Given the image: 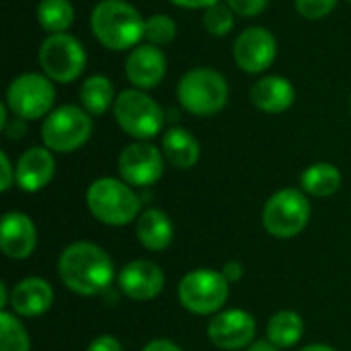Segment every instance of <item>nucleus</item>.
I'll return each instance as SVG.
<instances>
[{
    "label": "nucleus",
    "mask_w": 351,
    "mask_h": 351,
    "mask_svg": "<svg viewBox=\"0 0 351 351\" xmlns=\"http://www.w3.org/2000/svg\"><path fill=\"white\" fill-rule=\"evenodd\" d=\"M62 284L78 296H97L105 292L115 276L111 257L95 243L78 241L68 245L58 261Z\"/></svg>",
    "instance_id": "obj_1"
},
{
    "label": "nucleus",
    "mask_w": 351,
    "mask_h": 351,
    "mask_svg": "<svg viewBox=\"0 0 351 351\" xmlns=\"http://www.w3.org/2000/svg\"><path fill=\"white\" fill-rule=\"evenodd\" d=\"M146 19L125 0H99L90 10L93 37L111 51H130L144 41Z\"/></svg>",
    "instance_id": "obj_2"
},
{
    "label": "nucleus",
    "mask_w": 351,
    "mask_h": 351,
    "mask_svg": "<svg viewBox=\"0 0 351 351\" xmlns=\"http://www.w3.org/2000/svg\"><path fill=\"white\" fill-rule=\"evenodd\" d=\"M228 82L214 68H191L177 82V101L181 109L195 117H212L228 103Z\"/></svg>",
    "instance_id": "obj_3"
},
{
    "label": "nucleus",
    "mask_w": 351,
    "mask_h": 351,
    "mask_svg": "<svg viewBox=\"0 0 351 351\" xmlns=\"http://www.w3.org/2000/svg\"><path fill=\"white\" fill-rule=\"evenodd\" d=\"M86 206L90 214L107 226H125L140 218L142 202L125 181L101 177L86 189Z\"/></svg>",
    "instance_id": "obj_4"
},
{
    "label": "nucleus",
    "mask_w": 351,
    "mask_h": 351,
    "mask_svg": "<svg viewBox=\"0 0 351 351\" xmlns=\"http://www.w3.org/2000/svg\"><path fill=\"white\" fill-rule=\"evenodd\" d=\"M113 117L117 125L136 142H148L150 138H156L167 119L162 107L146 90L134 86L117 95Z\"/></svg>",
    "instance_id": "obj_5"
},
{
    "label": "nucleus",
    "mask_w": 351,
    "mask_h": 351,
    "mask_svg": "<svg viewBox=\"0 0 351 351\" xmlns=\"http://www.w3.org/2000/svg\"><path fill=\"white\" fill-rule=\"evenodd\" d=\"M56 86L43 72H23L6 86L4 105L25 121L45 119L53 111Z\"/></svg>",
    "instance_id": "obj_6"
},
{
    "label": "nucleus",
    "mask_w": 351,
    "mask_h": 351,
    "mask_svg": "<svg viewBox=\"0 0 351 351\" xmlns=\"http://www.w3.org/2000/svg\"><path fill=\"white\" fill-rule=\"evenodd\" d=\"M93 134V115L78 105L53 109L41 123V142L51 152L68 154L82 148Z\"/></svg>",
    "instance_id": "obj_7"
},
{
    "label": "nucleus",
    "mask_w": 351,
    "mask_h": 351,
    "mask_svg": "<svg viewBox=\"0 0 351 351\" xmlns=\"http://www.w3.org/2000/svg\"><path fill=\"white\" fill-rule=\"evenodd\" d=\"M39 66L51 82L70 84L86 68V49L70 33L47 35L39 45Z\"/></svg>",
    "instance_id": "obj_8"
},
{
    "label": "nucleus",
    "mask_w": 351,
    "mask_h": 351,
    "mask_svg": "<svg viewBox=\"0 0 351 351\" xmlns=\"http://www.w3.org/2000/svg\"><path fill=\"white\" fill-rule=\"evenodd\" d=\"M177 296L181 306L193 315H216L230 296V284L222 271L193 269L179 282Z\"/></svg>",
    "instance_id": "obj_9"
},
{
    "label": "nucleus",
    "mask_w": 351,
    "mask_h": 351,
    "mask_svg": "<svg viewBox=\"0 0 351 351\" xmlns=\"http://www.w3.org/2000/svg\"><path fill=\"white\" fill-rule=\"evenodd\" d=\"M263 226L276 239H294L311 220L308 197L294 187L276 191L263 208Z\"/></svg>",
    "instance_id": "obj_10"
},
{
    "label": "nucleus",
    "mask_w": 351,
    "mask_h": 351,
    "mask_svg": "<svg viewBox=\"0 0 351 351\" xmlns=\"http://www.w3.org/2000/svg\"><path fill=\"white\" fill-rule=\"evenodd\" d=\"M232 58L239 70L247 74H263L278 58V39L265 27H247L234 39Z\"/></svg>",
    "instance_id": "obj_11"
},
{
    "label": "nucleus",
    "mask_w": 351,
    "mask_h": 351,
    "mask_svg": "<svg viewBox=\"0 0 351 351\" xmlns=\"http://www.w3.org/2000/svg\"><path fill=\"white\" fill-rule=\"evenodd\" d=\"M165 154L150 142L128 144L117 160L121 179L132 187H148L160 181L165 173Z\"/></svg>",
    "instance_id": "obj_12"
},
{
    "label": "nucleus",
    "mask_w": 351,
    "mask_h": 351,
    "mask_svg": "<svg viewBox=\"0 0 351 351\" xmlns=\"http://www.w3.org/2000/svg\"><path fill=\"white\" fill-rule=\"evenodd\" d=\"M255 331V319L241 308L216 313L214 319L208 323V339L216 348L226 351L245 350L253 341Z\"/></svg>",
    "instance_id": "obj_13"
},
{
    "label": "nucleus",
    "mask_w": 351,
    "mask_h": 351,
    "mask_svg": "<svg viewBox=\"0 0 351 351\" xmlns=\"http://www.w3.org/2000/svg\"><path fill=\"white\" fill-rule=\"evenodd\" d=\"M123 70L134 88L150 90L156 88L167 76V56L160 47L144 41L128 51Z\"/></svg>",
    "instance_id": "obj_14"
},
{
    "label": "nucleus",
    "mask_w": 351,
    "mask_h": 351,
    "mask_svg": "<svg viewBox=\"0 0 351 351\" xmlns=\"http://www.w3.org/2000/svg\"><path fill=\"white\" fill-rule=\"evenodd\" d=\"M117 284L128 298L136 302H146L156 298L165 290V274L154 261L136 259L121 267Z\"/></svg>",
    "instance_id": "obj_15"
},
{
    "label": "nucleus",
    "mask_w": 351,
    "mask_h": 351,
    "mask_svg": "<svg viewBox=\"0 0 351 351\" xmlns=\"http://www.w3.org/2000/svg\"><path fill=\"white\" fill-rule=\"evenodd\" d=\"M37 247V228L23 212H8L0 226V249L8 259L21 261L33 255Z\"/></svg>",
    "instance_id": "obj_16"
},
{
    "label": "nucleus",
    "mask_w": 351,
    "mask_h": 351,
    "mask_svg": "<svg viewBox=\"0 0 351 351\" xmlns=\"http://www.w3.org/2000/svg\"><path fill=\"white\" fill-rule=\"evenodd\" d=\"M16 185L27 193H37L53 179L56 158L45 146H31L16 160Z\"/></svg>",
    "instance_id": "obj_17"
},
{
    "label": "nucleus",
    "mask_w": 351,
    "mask_h": 351,
    "mask_svg": "<svg viewBox=\"0 0 351 351\" xmlns=\"http://www.w3.org/2000/svg\"><path fill=\"white\" fill-rule=\"evenodd\" d=\"M249 97H251V103L259 111H263L267 115H280L294 105L296 88L286 76L269 74V76H261L253 82Z\"/></svg>",
    "instance_id": "obj_18"
},
{
    "label": "nucleus",
    "mask_w": 351,
    "mask_h": 351,
    "mask_svg": "<svg viewBox=\"0 0 351 351\" xmlns=\"http://www.w3.org/2000/svg\"><path fill=\"white\" fill-rule=\"evenodd\" d=\"M53 290L43 278H25L10 290V308L16 317H39L49 311Z\"/></svg>",
    "instance_id": "obj_19"
},
{
    "label": "nucleus",
    "mask_w": 351,
    "mask_h": 351,
    "mask_svg": "<svg viewBox=\"0 0 351 351\" xmlns=\"http://www.w3.org/2000/svg\"><path fill=\"white\" fill-rule=\"evenodd\" d=\"M160 150L167 158L169 165H173L175 169L187 171L191 167L197 165L199 156H202V148L197 138L185 130V128H169L162 138H160Z\"/></svg>",
    "instance_id": "obj_20"
},
{
    "label": "nucleus",
    "mask_w": 351,
    "mask_h": 351,
    "mask_svg": "<svg viewBox=\"0 0 351 351\" xmlns=\"http://www.w3.org/2000/svg\"><path fill=\"white\" fill-rule=\"evenodd\" d=\"M136 234H138V241L142 243L144 249L158 253V251H165L173 243L175 228H173L171 218L162 210L148 208L138 218Z\"/></svg>",
    "instance_id": "obj_21"
},
{
    "label": "nucleus",
    "mask_w": 351,
    "mask_h": 351,
    "mask_svg": "<svg viewBox=\"0 0 351 351\" xmlns=\"http://www.w3.org/2000/svg\"><path fill=\"white\" fill-rule=\"evenodd\" d=\"M78 99H80V107L86 113H90L93 117H101L109 109H113L117 95H115V86H113L109 76L93 74V76L82 80L80 90H78Z\"/></svg>",
    "instance_id": "obj_22"
},
{
    "label": "nucleus",
    "mask_w": 351,
    "mask_h": 351,
    "mask_svg": "<svg viewBox=\"0 0 351 351\" xmlns=\"http://www.w3.org/2000/svg\"><path fill=\"white\" fill-rule=\"evenodd\" d=\"M300 187L308 195L329 197V195L337 193L341 187V171L331 162L311 165L300 177Z\"/></svg>",
    "instance_id": "obj_23"
},
{
    "label": "nucleus",
    "mask_w": 351,
    "mask_h": 351,
    "mask_svg": "<svg viewBox=\"0 0 351 351\" xmlns=\"http://www.w3.org/2000/svg\"><path fill=\"white\" fill-rule=\"evenodd\" d=\"M302 333H304L302 317L292 311H280L267 323V339L278 350L296 346L302 339Z\"/></svg>",
    "instance_id": "obj_24"
},
{
    "label": "nucleus",
    "mask_w": 351,
    "mask_h": 351,
    "mask_svg": "<svg viewBox=\"0 0 351 351\" xmlns=\"http://www.w3.org/2000/svg\"><path fill=\"white\" fill-rule=\"evenodd\" d=\"M37 23L47 35L68 33L74 23V6L70 0H39Z\"/></svg>",
    "instance_id": "obj_25"
},
{
    "label": "nucleus",
    "mask_w": 351,
    "mask_h": 351,
    "mask_svg": "<svg viewBox=\"0 0 351 351\" xmlns=\"http://www.w3.org/2000/svg\"><path fill=\"white\" fill-rule=\"evenodd\" d=\"M0 351H31V339L14 313L0 311Z\"/></svg>",
    "instance_id": "obj_26"
},
{
    "label": "nucleus",
    "mask_w": 351,
    "mask_h": 351,
    "mask_svg": "<svg viewBox=\"0 0 351 351\" xmlns=\"http://www.w3.org/2000/svg\"><path fill=\"white\" fill-rule=\"evenodd\" d=\"M177 37V23L173 16L156 12L146 19V29H144V41L156 47H165L173 43Z\"/></svg>",
    "instance_id": "obj_27"
},
{
    "label": "nucleus",
    "mask_w": 351,
    "mask_h": 351,
    "mask_svg": "<svg viewBox=\"0 0 351 351\" xmlns=\"http://www.w3.org/2000/svg\"><path fill=\"white\" fill-rule=\"evenodd\" d=\"M204 27L214 37H226L234 29V12L226 2H218L204 10Z\"/></svg>",
    "instance_id": "obj_28"
},
{
    "label": "nucleus",
    "mask_w": 351,
    "mask_h": 351,
    "mask_svg": "<svg viewBox=\"0 0 351 351\" xmlns=\"http://www.w3.org/2000/svg\"><path fill=\"white\" fill-rule=\"evenodd\" d=\"M339 0H294L298 14L306 21H321L329 16Z\"/></svg>",
    "instance_id": "obj_29"
},
{
    "label": "nucleus",
    "mask_w": 351,
    "mask_h": 351,
    "mask_svg": "<svg viewBox=\"0 0 351 351\" xmlns=\"http://www.w3.org/2000/svg\"><path fill=\"white\" fill-rule=\"evenodd\" d=\"M226 4L232 8V12L237 16L255 19V16H259L267 8L269 0H226Z\"/></svg>",
    "instance_id": "obj_30"
},
{
    "label": "nucleus",
    "mask_w": 351,
    "mask_h": 351,
    "mask_svg": "<svg viewBox=\"0 0 351 351\" xmlns=\"http://www.w3.org/2000/svg\"><path fill=\"white\" fill-rule=\"evenodd\" d=\"M0 169H2L0 191H8L12 183H16V169H12V162L6 152H0Z\"/></svg>",
    "instance_id": "obj_31"
},
{
    "label": "nucleus",
    "mask_w": 351,
    "mask_h": 351,
    "mask_svg": "<svg viewBox=\"0 0 351 351\" xmlns=\"http://www.w3.org/2000/svg\"><path fill=\"white\" fill-rule=\"evenodd\" d=\"M86 351H121V343L111 335H101L90 341Z\"/></svg>",
    "instance_id": "obj_32"
},
{
    "label": "nucleus",
    "mask_w": 351,
    "mask_h": 351,
    "mask_svg": "<svg viewBox=\"0 0 351 351\" xmlns=\"http://www.w3.org/2000/svg\"><path fill=\"white\" fill-rule=\"evenodd\" d=\"M222 276L228 280V284H237V282L243 280L245 269H243V265H241L239 261H228V263L222 267Z\"/></svg>",
    "instance_id": "obj_33"
},
{
    "label": "nucleus",
    "mask_w": 351,
    "mask_h": 351,
    "mask_svg": "<svg viewBox=\"0 0 351 351\" xmlns=\"http://www.w3.org/2000/svg\"><path fill=\"white\" fill-rule=\"evenodd\" d=\"M169 2L179 6V8H187V10H197V8L206 10V8H210V6H214V4H218L222 0H169Z\"/></svg>",
    "instance_id": "obj_34"
},
{
    "label": "nucleus",
    "mask_w": 351,
    "mask_h": 351,
    "mask_svg": "<svg viewBox=\"0 0 351 351\" xmlns=\"http://www.w3.org/2000/svg\"><path fill=\"white\" fill-rule=\"evenodd\" d=\"M2 130L6 132L8 138H23L25 132H27V121L21 119V117H14L12 121H6V125Z\"/></svg>",
    "instance_id": "obj_35"
},
{
    "label": "nucleus",
    "mask_w": 351,
    "mask_h": 351,
    "mask_svg": "<svg viewBox=\"0 0 351 351\" xmlns=\"http://www.w3.org/2000/svg\"><path fill=\"white\" fill-rule=\"evenodd\" d=\"M142 351H181V348L175 346L173 341H167V339H154Z\"/></svg>",
    "instance_id": "obj_36"
},
{
    "label": "nucleus",
    "mask_w": 351,
    "mask_h": 351,
    "mask_svg": "<svg viewBox=\"0 0 351 351\" xmlns=\"http://www.w3.org/2000/svg\"><path fill=\"white\" fill-rule=\"evenodd\" d=\"M247 351H280L276 346H271L269 341H257L251 348H247Z\"/></svg>",
    "instance_id": "obj_37"
},
{
    "label": "nucleus",
    "mask_w": 351,
    "mask_h": 351,
    "mask_svg": "<svg viewBox=\"0 0 351 351\" xmlns=\"http://www.w3.org/2000/svg\"><path fill=\"white\" fill-rule=\"evenodd\" d=\"M300 351H335V350H333V348H329V346H323V343H313V346L302 348Z\"/></svg>",
    "instance_id": "obj_38"
},
{
    "label": "nucleus",
    "mask_w": 351,
    "mask_h": 351,
    "mask_svg": "<svg viewBox=\"0 0 351 351\" xmlns=\"http://www.w3.org/2000/svg\"><path fill=\"white\" fill-rule=\"evenodd\" d=\"M350 105H351V99H350Z\"/></svg>",
    "instance_id": "obj_39"
},
{
    "label": "nucleus",
    "mask_w": 351,
    "mask_h": 351,
    "mask_svg": "<svg viewBox=\"0 0 351 351\" xmlns=\"http://www.w3.org/2000/svg\"><path fill=\"white\" fill-rule=\"evenodd\" d=\"M348 2H351V0H348Z\"/></svg>",
    "instance_id": "obj_40"
}]
</instances>
